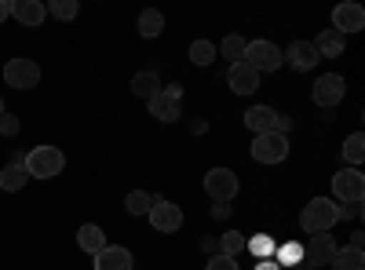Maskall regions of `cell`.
<instances>
[{
    "label": "cell",
    "instance_id": "cell-24",
    "mask_svg": "<svg viewBox=\"0 0 365 270\" xmlns=\"http://www.w3.org/2000/svg\"><path fill=\"white\" fill-rule=\"evenodd\" d=\"M332 270H365V252L347 245V249H336L332 256Z\"/></svg>",
    "mask_w": 365,
    "mask_h": 270
},
{
    "label": "cell",
    "instance_id": "cell-14",
    "mask_svg": "<svg viewBox=\"0 0 365 270\" xmlns=\"http://www.w3.org/2000/svg\"><path fill=\"white\" fill-rule=\"evenodd\" d=\"M96 270H132V252L125 245H106L96 256Z\"/></svg>",
    "mask_w": 365,
    "mask_h": 270
},
{
    "label": "cell",
    "instance_id": "cell-40",
    "mask_svg": "<svg viewBox=\"0 0 365 270\" xmlns=\"http://www.w3.org/2000/svg\"><path fill=\"white\" fill-rule=\"evenodd\" d=\"M4 113H8V110H4V95H0V117H4Z\"/></svg>",
    "mask_w": 365,
    "mask_h": 270
},
{
    "label": "cell",
    "instance_id": "cell-6",
    "mask_svg": "<svg viewBox=\"0 0 365 270\" xmlns=\"http://www.w3.org/2000/svg\"><path fill=\"white\" fill-rule=\"evenodd\" d=\"M4 81H8V88H15V92H29V88L41 84V66L34 63V58H8Z\"/></svg>",
    "mask_w": 365,
    "mask_h": 270
},
{
    "label": "cell",
    "instance_id": "cell-33",
    "mask_svg": "<svg viewBox=\"0 0 365 270\" xmlns=\"http://www.w3.org/2000/svg\"><path fill=\"white\" fill-rule=\"evenodd\" d=\"M208 270H237V259H230V256H212V259H208Z\"/></svg>",
    "mask_w": 365,
    "mask_h": 270
},
{
    "label": "cell",
    "instance_id": "cell-13",
    "mask_svg": "<svg viewBox=\"0 0 365 270\" xmlns=\"http://www.w3.org/2000/svg\"><path fill=\"white\" fill-rule=\"evenodd\" d=\"M227 84L234 88L237 95H252L256 88H259V73H256L252 66H245V63H234V66L227 70Z\"/></svg>",
    "mask_w": 365,
    "mask_h": 270
},
{
    "label": "cell",
    "instance_id": "cell-8",
    "mask_svg": "<svg viewBox=\"0 0 365 270\" xmlns=\"http://www.w3.org/2000/svg\"><path fill=\"white\" fill-rule=\"evenodd\" d=\"M289 157V139L278 135V132H267V135H256L252 142V161L259 165H282Z\"/></svg>",
    "mask_w": 365,
    "mask_h": 270
},
{
    "label": "cell",
    "instance_id": "cell-20",
    "mask_svg": "<svg viewBox=\"0 0 365 270\" xmlns=\"http://www.w3.org/2000/svg\"><path fill=\"white\" fill-rule=\"evenodd\" d=\"M26 183H29V175H26V165H22V157H19V161H11V165H4V172H0V190L19 194Z\"/></svg>",
    "mask_w": 365,
    "mask_h": 270
},
{
    "label": "cell",
    "instance_id": "cell-9",
    "mask_svg": "<svg viewBox=\"0 0 365 270\" xmlns=\"http://www.w3.org/2000/svg\"><path fill=\"white\" fill-rule=\"evenodd\" d=\"M150 227L158 234H175L182 227V208L168 197H154V208H150Z\"/></svg>",
    "mask_w": 365,
    "mask_h": 270
},
{
    "label": "cell",
    "instance_id": "cell-39",
    "mask_svg": "<svg viewBox=\"0 0 365 270\" xmlns=\"http://www.w3.org/2000/svg\"><path fill=\"white\" fill-rule=\"evenodd\" d=\"M292 270H318V266H311V263H299V266H292Z\"/></svg>",
    "mask_w": 365,
    "mask_h": 270
},
{
    "label": "cell",
    "instance_id": "cell-35",
    "mask_svg": "<svg viewBox=\"0 0 365 270\" xmlns=\"http://www.w3.org/2000/svg\"><path fill=\"white\" fill-rule=\"evenodd\" d=\"M256 270H282V266L274 263V259H259V263H256Z\"/></svg>",
    "mask_w": 365,
    "mask_h": 270
},
{
    "label": "cell",
    "instance_id": "cell-22",
    "mask_svg": "<svg viewBox=\"0 0 365 270\" xmlns=\"http://www.w3.org/2000/svg\"><path fill=\"white\" fill-rule=\"evenodd\" d=\"M135 29H139V37L154 41V37H161V29H165V15H161L158 8H146V11H139Z\"/></svg>",
    "mask_w": 365,
    "mask_h": 270
},
{
    "label": "cell",
    "instance_id": "cell-17",
    "mask_svg": "<svg viewBox=\"0 0 365 270\" xmlns=\"http://www.w3.org/2000/svg\"><path fill=\"white\" fill-rule=\"evenodd\" d=\"M146 106H150V113H154L158 121H168V125L182 117V106H179V99H172V95L165 92V88H161V92H158L154 99H150Z\"/></svg>",
    "mask_w": 365,
    "mask_h": 270
},
{
    "label": "cell",
    "instance_id": "cell-38",
    "mask_svg": "<svg viewBox=\"0 0 365 270\" xmlns=\"http://www.w3.org/2000/svg\"><path fill=\"white\" fill-rule=\"evenodd\" d=\"M165 92H168L172 99H182V88H179V84H168V88H165Z\"/></svg>",
    "mask_w": 365,
    "mask_h": 270
},
{
    "label": "cell",
    "instance_id": "cell-5",
    "mask_svg": "<svg viewBox=\"0 0 365 270\" xmlns=\"http://www.w3.org/2000/svg\"><path fill=\"white\" fill-rule=\"evenodd\" d=\"M205 194L216 204H230L237 197V175L230 168H208L205 172Z\"/></svg>",
    "mask_w": 365,
    "mask_h": 270
},
{
    "label": "cell",
    "instance_id": "cell-2",
    "mask_svg": "<svg viewBox=\"0 0 365 270\" xmlns=\"http://www.w3.org/2000/svg\"><path fill=\"white\" fill-rule=\"evenodd\" d=\"M22 165H26L29 179H55L58 172L66 168V157H63V150H58V146H34L22 157Z\"/></svg>",
    "mask_w": 365,
    "mask_h": 270
},
{
    "label": "cell",
    "instance_id": "cell-34",
    "mask_svg": "<svg viewBox=\"0 0 365 270\" xmlns=\"http://www.w3.org/2000/svg\"><path fill=\"white\" fill-rule=\"evenodd\" d=\"M361 212H365V208H361V201H351V204H340V219H344V216H351V219H358Z\"/></svg>",
    "mask_w": 365,
    "mask_h": 270
},
{
    "label": "cell",
    "instance_id": "cell-1",
    "mask_svg": "<svg viewBox=\"0 0 365 270\" xmlns=\"http://www.w3.org/2000/svg\"><path fill=\"white\" fill-rule=\"evenodd\" d=\"M336 223H340V204L332 201V197H314V201L303 204V212H299V227H303V234H307V237L329 234Z\"/></svg>",
    "mask_w": 365,
    "mask_h": 270
},
{
    "label": "cell",
    "instance_id": "cell-16",
    "mask_svg": "<svg viewBox=\"0 0 365 270\" xmlns=\"http://www.w3.org/2000/svg\"><path fill=\"white\" fill-rule=\"evenodd\" d=\"M274 121H278V110H270V106H252V110H245V128H249L252 135L274 132Z\"/></svg>",
    "mask_w": 365,
    "mask_h": 270
},
{
    "label": "cell",
    "instance_id": "cell-29",
    "mask_svg": "<svg viewBox=\"0 0 365 270\" xmlns=\"http://www.w3.org/2000/svg\"><path fill=\"white\" fill-rule=\"evenodd\" d=\"M212 58H216V44L212 41H194L190 44V63L194 66H212Z\"/></svg>",
    "mask_w": 365,
    "mask_h": 270
},
{
    "label": "cell",
    "instance_id": "cell-12",
    "mask_svg": "<svg viewBox=\"0 0 365 270\" xmlns=\"http://www.w3.org/2000/svg\"><path fill=\"white\" fill-rule=\"evenodd\" d=\"M336 242H332V234H314V237H307V245H303V252H307V259L303 263H311V266H329L332 263V256H336Z\"/></svg>",
    "mask_w": 365,
    "mask_h": 270
},
{
    "label": "cell",
    "instance_id": "cell-31",
    "mask_svg": "<svg viewBox=\"0 0 365 270\" xmlns=\"http://www.w3.org/2000/svg\"><path fill=\"white\" fill-rule=\"evenodd\" d=\"M245 44H249V41H245V37H237V33H230V37L223 41V55L230 58V66L245 58Z\"/></svg>",
    "mask_w": 365,
    "mask_h": 270
},
{
    "label": "cell",
    "instance_id": "cell-23",
    "mask_svg": "<svg viewBox=\"0 0 365 270\" xmlns=\"http://www.w3.org/2000/svg\"><path fill=\"white\" fill-rule=\"evenodd\" d=\"M303 259H307V252H303V242H285V245H278L274 249V263L278 266H299Z\"/></svg>",
    "mask_w": 365,
    "mask_h": 270
},
{
    "label": "cell",
    "instance_id": "cell-7",
    "mask_svg": "<svg viewBox=\"0 0 365 270\" xmlns=\"http://www.w3.org/2000/svg\"><path fill=\"white\" fill-rule=\"evenodd\" d=\"M344 95H347V81H344L340 73H325V77H318L314 88H311V99H314V106H322V110L340 106Z\"/></svg>",
    "mask_w": 365,
    "mask_h": 270
},
{
    "label": "cell",
    "instance_id": "cell-32",
    "mask_svg": "<svg viewBox=\"0 0 365 270\" xmlns=\"http://www.w3.org/2000/svg\"><path fill=\"white\" fill-rule=\"evenodd\" d=\"M19 128H22V121H19V117H11V113H4V117H0V135H19Z\"/></svg>",
    "mask_w": 365,
    "mask_h": 270
},
{
    "label": "cell",
    "instance_id": "cell-36",
    "mask_svg": "<svg viewBox=\"0 0 365 270\" xmlns=\"http://www.w3.org/2000/svg\"><path fill=\"white\" fill-rule=\"evenodd\" d=\"M11 15V0H0V22H4Z\"/></svg>",
    "mask_w": 365,
    "mask_h": 270
},
{
    "label": "cell",
    "instance_id": "cell-4",
    "mask_svg": "<svg viewBox=\"0 0 365 270\" xmlns=\"http://www.w3.org/2000/svg\"><path fill=\"white\" fill-rule=\"evenodd\" d=\"M365 197V175L358 168H340L332 175V201L336 204H351Z\"/></svg>",
    "mask_w": 365,
    "mask_h": 270
},
{
    "label": "cell",
    "instance_id": "cell-11",
    "mask_svg": "<svg viewBox=\"0 0 365 270\" xmlns=\"http://www.w3.org/2000/svg\"><path fill=\"white\" fill-rule=\"evenodd\" d=\"M365 26V8L361 4H354V0H344V4L332 11V29L336 33H358V29Z\"/></svg>",
    "mask_w": 365,
    "mask_h": 270
},
{
    "label": "cell",
    "instance_id": "cell-27",
    "mask_svg": "<svg viewBox=\"0 0 365 270\" xmlns=\"http://www.w3.org/2000/svg\"><path fill=\"white\" fill-rule=\"evenodd\" d=\"M220 256H230V259H237L241 252H245V234H237V230H227L223 237H220Z\"/></svg>",
    "mask_w": 365,
    "mask_h": 270
},
{
    "label": "cell",
    "instance_id": "cell-28",
    "mask_svg": "<svg viewBox=\"0 0 365 270\" xmlns=\"http://www.w3.org/2000/svg\"><path fill=\"white\" fill-rule=\"evenodd\" d=\"M340 157H344L347 165H361V157H365V135H361V132L347 135V142H344V150H340Z\"/></svg>",
    "mask_w": 365,
    "mask_h": 270
},
{
    "label": "cell",
    "instance_id": "cell-15",
    "mask_svg": "<svg viewBox=\"0 0 365 270\" xmlns=\"http://www.w3.org/2000/svg\"><path fill=\"white\" fill-rule=\"evenodd\" d=\"M11 15L22 26H41L48 19V4H41V0H11Z\"/></svg>",
    "mask_w": 365,
    "mask_h": 270
},
{
    "label": "cell",
    "instance_id": "cell-10",
    "mask_svg": "<svg viewBox=\"0 0 365 270\" xmlns=\"http://www.w3.org/2000/svg\"><path fill=\"white\" fill-rule=\"evenodd\" d=\"M282 63H289L296 73H307V70H314V63H322V55H318L314 41H292L282 55Z\"/></svg>",
    "mask_w": 365,
    "mask_h": 270
},
{
    "label": "cell",
    "instance_id": "cell-37",
    "mask_svg": "<svg viewBox=\"0 0 365 270\" xmlns=\"http://www.w3.org/2000/svg\"><path fill=\"white\" fill-rule=\"evenodd\" d=\"M351 245H354V249H361V245H365V234H361V230H354V234H351Z\"/></svg>",
    "mask_w": 365,
    "mask_h": 270
},
{
    "label": "cell",
    "instance_id": "cell-3",
    "mask_svg": "<svg viewBox=\"0 0 365 270\" xmlns=\"http://www.w3.org/2000/svg\"><path fill=\"white\" fill-rule=\"evenodd\" d=\"M241 63L252 66L256 73H274V70H282V48L270 44V41H249Z\"/></svg>",
    "mask_w": 365,
    "mask_h": 270
},
{
    "label": "cell",
    "instance_id": "cell-18",
    "mask_svg": "<svg viewBox=\"0 0 365 270\" xmlns=\"http://www.w3.org/2000/svg\"><path fill=\"white\" fill-rule=\"evenodd\" d=\"M77 245H81V252H88V256H99L110 242H106V234H103V227H96V223H84L81 230H77Z\"/></svg>",
    "mask_w": 365,
    "mask_h": 270
},
{
    "label": "cell",
    "instance_id": "cell-30",
    "mask_svg": "<svg viewBox=\"0 0 365 270\" xmlns=\"http://www.w3.org/2000/svg\"><path fill=\"white\" fill-rule=\"evenodd\" d=\"M77 11H81L77 0H51V4H48V15H51V19H63V22L77 19Z\"/></svg>",
    "mask_w": 365,
    "mask_h": 270
},
{
    "label": "cell",
    "instance_id": "cell-25",
    "mask_svg": "<svg viewBox=\"0 0 365 270\" xmlns=\"http://www.w3.org/2000/svg\"><path fill=\"white\" fill-rule=\"evenodd\" d=\"M125 208H128V216H150V208H154V194L132 190V194L125 197Z\"/></svg>",
    "mask_w": 365,
    "mask_h": 270
},
{
    "label": "cell",
    "instance_id": "cell-26",
    "mask_svg": "<svg viewBox=\"0 0 365 270\" xmlns=\"http://www.w3.org/2000/svg\"><path fill=\"white\" fill-rule=\"evenodd\" d=\"M245 249L256 256V259H274V237L270 234H256V237H245Z\"/></svg>",
    "mask_w": 365,
    "mask_h": 270
},
{
    "label": "cell",
    "instance_id": "cell-21",
    "mask_svg": "<svg viewBox=\"0 0 365 270\" xmlns=\"http://www.w3.org/2000/svg\"><path fill=\"white\" fill-rule=\"evenodd\" d=\"M161 88H165V84H161V77H158L154 70H139V73L132 77V92H135L139 99H146V103L154 99Z\"/></svg>",
    "mask_w": 365,
    "mask_h": 270
},
{
    "label": "cell",
    "instance_id": "cell-19",
    "mask_svg": "<svg viewBox=\"0 0 365 270\" xmlns=\"http://www.w3.org/2000/svg\"><path fill=\"white\" fill-rule=\"evenodd\" d=\"M314 48H318L322 58H340L344 48H347V37L336 33V29H322V33L314 37Z\"/></svg>",
    "mask_w": 365,
    "mask_h": 270
}]
</instances>
